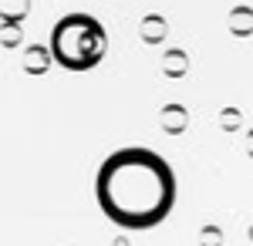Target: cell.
Returning a JSON list of instances; mask_svg holds the SVG:
<instances>
[{"label": "cell", "instance_id": "obj_1", "mask_svg": "<svg viewBox=\"0 0 253 246\" xmlns=\"http://www.w3.org/2000/svg\"><path fill=\"white\" fill-rule=\"evenodd\" d=\"M95 199L122 229H152L175 206V172L152 149H118L95 175Z\"/></svg>", "mask_w": 253, "mask_h": 246}, {"label": "cell", "instance_id": "obj_2", "mask_svg": "<svg viewBox=\"0 0 253 246\" xmlns=\"http://www.w3.org/2000/svg\"><path fill=\"white\" fill-rule=\"evenodd\" d=\"M108 47L105 27L91 14H68L51 34V57L68 71H91Z\"/></svg>", "mask_w": 253, "mask_h": 246}]
</instances>
